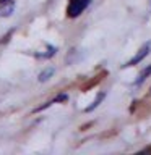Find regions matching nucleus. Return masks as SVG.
<instances>
[{
  "label": "nucleus",
  "mask_w": 151,
  "mask_h": 155,
  "mask_svg": "<svg viewBox=\"0 0 151 155\" xmlns=\"http://www.w3.org/2000/svg\"><path fill=\"white\" fill-rule=\"evenodd\" d=\"M88 3H90V0H70L68 8H67V15L70 18H76L78 15H81L83 12H85Z\"/></svg>",
  "instance_id": "nucleus-1"
},
{
  "label": "nucleus",
  "mask_w": 151,
  "mask_h": 155,
  "mask_svg": "<svg viewBox=\"0 0 151 155\" xmlns=\"http://www.w3.org/2000/svg\"><path fill=\"white\" fill-rule=\"evenodd\" d=\"M15 5H16L15 0H0V18L10 16L15 10Z\"/></svg>",
  "instance_id": "nucleus-2"
},
{
  "label": "nucleus",
  "mask_w": 151,
  "mask_h": 155,
  "mask_svg": "<svg viewBox=\"0 0 151 155\" xmlns=\"http://www.w3.org/2000/svg\"><path fill=\"white\" fill-rule=\"evenodd\" d=\"M149 47H151V44H145V45L141 47L138 52H136V55L132 58L130 61H127V65H125V66H132V65H136V63H140V61L143 60V58L149 53Z\"/></svg>",
  "instance_id": "nucleus-3"
},
{
  "label": "nucleus",
  "mask_w": 151,
  "mask_h": 155,
  "mask_svg": "<svg viewBox=\"0 0 151 155\" xmlns=\"http://www.w3.org/2000/svg\"><path fill=\"white\" fill-rule=\"evenodd\" d=\"M149 74H151V65H148V68H145V70L138 74V78H136V81H135V84H141V82H143Z\"/></svg>",
  "instance_id": "nucleus-4"
},
{
  "label": "nucleus",
  "mask_w": 151,
  "mask_h": 155,
  "mask_svg": "<svg viewBox=\"0 0 151 155\" xmlns=\"http://www.w3.org/2000/svg\"><path fill=\"white\" fill-rule=\"evenodd\" d=\"M54 73H55V70H54V68H46V70H44L41 74H39V81L41 82H44V81H47L49 78H51Z\"/></svg>",
  "instance_id": "nucleus-5"
},
{
  "label": "nucleus",
  "mask_w": 151,
  "mask_h": 155,
  "mask_svg": "<svg viewBox=\"0 0 151 155\" xmlns=\"http://www.w3.org/2000/svg\"><path fill=\"white\" fill-rule=\"evenodd\" d=\"M102 99H104V94H99V95H97V99H96V102H93V105H90V107H88V108H86V111H91V110H94L96 107L99 105V102H101Z\"/></svg>",
  "instance_id": "nucleus-6"
}]
</instances>
